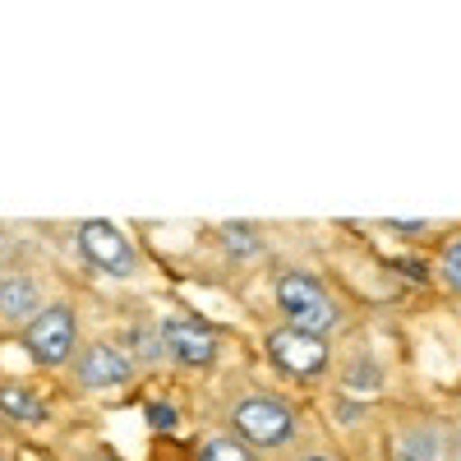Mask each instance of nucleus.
<instances>
[{"mask_svg":"<svg viewBox=\"0 0 461 461\" xmlns=\"http://www.w3.org/2000/svg\"><path fill=\"white\" fill-rule=\"evenodd\" d=\"M230 434H236L249 452H282L300 434V411L282 393H240L230 402Z\"/></svg>","mask_w":461,"mask_h":461,"instance_id":"nucleus-1","label":"nucleus"},{"mask_svg":"<svg viewBox=\"0 0 461 461\" xmlns=\"http://www.w3.org/2000/svg\"><path fill=\"white\" fill-rule=\"evenodd\" d=\"M277 295V310H282V323L286 328H300V332H314L328 341V332H337L346 323V310L337 304V295L328 291L323 277L304 273V267H291V273L277 277L273 286Z\"/></svg>","mask_w":461,"mask_h":461,"instance_id":"nucleus-2","label":"nucleus"},{"mask_svg":"<svg viewBox=\"0 0 461 461\" xmlns=\"http://www.w3.org/2000/svg\"><path fill=\"white\" fill-rule=\"evenodd\" d=\"M19 341L32 365H42V369L69 365L74 351H79V314H74V304H47L32 323H23Z\"/></svg>","mask_w":461,"mask_h":461,"instance_id":"nucleus-3","label":"nucleus"},{"mask_svg":"<svg viewBox=\"0 0 461 461\" xmlns=\"http://www.w3.org/2000/svg\"><path fill=\"white\" fill-rule=\"evenodd\" d=\"M263 351H267V360H273V369H282L295 383H319L332 365V346L323 337L286 328V323L263 332Z\"/></svg>","mask_w":461,"mask_h":461,"instance_id":"nucleus-4","label":"nucleus"},{"mask_svg":"<svg viewBox=\"0 0 461 461\" xmlns=\"http://www.w3.org/2000/svg\"><path fill=\"white\" fill-rule=\"evenodd\" d=\"M74 245H79V254H84L88 267H97V273H106V277H115V282L139 273V254H134L130 236H125L115 221H102V217L79 221V230H74Z\"/></svg>","mask_w":461,"mask_h":461,"instance_id":"nucleus-5","label":"nucleus"},{"mask_svg":"<svg viewBox=\"0 0 461 461\" xmlns=\"http://www.w3.org/2000/svg\"><path fill=\"white\" fill-rule=\"evenodd\" d=\"M162 346H167V360L185 365V369H212L221 356V332L199 319V314H167L162 319Z\"/></svg>","mask_w":461,"mask_h":461,"instance_id":"nucleus-6","label":"nucleus"},{"mask_svg":"<svg viewBox=\"0 0 461 461\" xmlns=\"http://www.w3.org/2000/svg\"><path fill=\"white\" fill-rule=\"evenodd\" d=\"M69 365H74L69 369L74 383H79L84 393H115L134 378V360L121 351V341H88L74 351Z\"/></svg>","mask_w":461,"mask_h":461,"instance_id":"nucleus-7","label":"nucleus"},{"mask_svg":"<svg viewBox=\"0 0 461 461\" xmlns=\"http://www.w3.org/2000/svg\"><path fill=\"white\" fill-rule=\"evenodd\" d=\"M452 452H456V434L443 420H411L388 443L393 461H452Z\"/></svg>","mask_w":461,"mask_h":461,"instance_id":"nucleus-8","label":"nucleus"},{"mask_svg":"<svg viewBox=\"0 0 461 461\" xmlns=\"http://www.w3.org/2000/svg\"><path fill=\"white\" fill-rule=\"evenodd\" d=\"M47 310V291L42 277L28 273V267H0V319L5 323H32Z\"/></svg>","mask_w":461,"mask_h":461,"instance_id":"nucleus-9","label":"nucleus"},{"mask_svg":"<svg viewBox=\"0 0 461 461\" xmlns=\"http://www.w3.org/2000/svg\"><path fill=\"white\" fill-rule=\"evenodd\" d=\"M121 351L134 360V369L139 365H167V346H162V323H152V319H134L130 323V332H125V341H121Z\"/></svg>","mask_w":461,"mask_h":461,"instance_id":"nucleus-10","label":"nucleus"},{"mask_svg":"<svg viewBox=\"0 0 461 461\" xmlns=\"http://www.w3.org/2000/svg\"><path fill=\"white\" fill-rule=\"evenodd\" d=\"M0 415L14 420V425H42L51 411H47L42 397L28 388V383H10L5 378V383H0Z\"/></svg>","mask_w":461,"mask_h":461,"instance_id":"nucleus-11","label":"nucleus"},{"mask_svg":"<svg viewBox=\"0 0 461 461\" xmlns=\"http://www.w3.org/2000/svg\"><path fill=\"white\" fill-rule=\"evenodd\" d=\"M383 383H388V374H383L378 356H369V351H356L351 360H346V369H341V388H346V393L369 397V393L383 388Z\"/></svg>","mask_w":461,"mask_h":461,"instance_id":"nucleus-12","label":"nucleus"},{"mask_svg":"<svg viewBox=\"0 0 461 461\" xmlns=\"http://www.w3.org/2000/svg\"><path fill=\"white\" fill-rule=\"evenodd\" d=\"M217 240H221L226 258H236V263L263 258V236H258V226H249V221H221Z\"/></svg>","mask_w":461,"mask_h":461,"instance_id":"nucleus-13","label":"nucleus"},{"mask_svg":"<svg viewBox=\"0 0 461 461\" xmlns=\"http://www.w3.org/2000/svg\"><path fill=\"white\" fill-rule=\"evenodd\" d=\"M199 461H258V452H249L236 434H208L199 443Z\"/></svg>","mask_w":461,"mask_h":461,"instance_id":"nucleus-14","label":"nucleus"},{"mask_svg":"<svg viewBox=\"0 0 461 461\" xmlns=\"http://www.w3.org/2000/svg\"><path fill=\"white\" fill-rule=\"evenodd\" d=\"M438 277L447 291L461 295V230H452V236L443 240V254H438Z\"/></svg>","mask_w":461,"mask_h":461,"instance_id":"nucleus-15","label":"nucleus"},{"mask_svg":"<svg viewBox=\"0 0 461 461\" xmlns=\"http://www.w3.org/2000/svg\"><path fill=\"white\" fill-rule=\"evenodd\" d=\"M143 425L158 429V434H171V429L180 425V411H176L171 402H148V406H143Z\"/></svg>","mask_w":461,"mask_h":461,"instance_id":"nucleus-16","label":"nucleus"},{"mask_svg":"<svg viewBox=\"0 0 461 461\" xmlns=\"http://www.w3.org/2000/svg\"><path fill=\"white\" fill-rule=\"evenodd\" d=\"M388 263H393V273H402L411 286H425V282H429V267H425V258L402 254V258H388Z\"/></svg>","mask_w":461,"mask_h":461,"instance_id":"nucleus-17","label":"nucleus"},{"mask_svg":"<svg viewBox=\"0 0 461 461\" xmlns=\"http://www.w3.org/2000/svg\"><path fill=\"white\" fill-rule=\"evenodd\" d=\"M383 226H388L393 236H425L429 230V221H420V217H388Z\"/></svg>","mask_w":461,"mask_h":461,"instance_id":"nucleus-18","label":"nucleus"},{"mask_svg":"<svg viewBox=\"0 0 461 461\" xmlns=\"http://www.w3.org/2000/svg\"><path fill=\"white\" fill-rule=\"evenodd\" d=\"M337 406H341V411H337V415H341V420H346V425H356V420H360V415H365V406H360V402H337Z\"/></svg>","mask_w":461,"mask_h":461,"instance_id":"nucleus-19","label":"nucleus"},{"mask_svg":"<svg viewBox=\"0 0 461 461\" xmlns=\"http://www.w3.org/2000/svg\"><path fill=\"white\" fill-rule=\"evenodd\" d=\"M74 461H115V456H111V452H102V447H93V452H79Z\"/></svg>","mask_w":461,"mask_h":461,"instance_id":"nucleus-20","label":"nucleus"},{"mask_svg":"<svg viewBox=\"0 0 461 461\" xmlns=\"http://www.w3.org/2000/svg\"><path fill=\"white\" fill-rule=\"evenodd\" d=\"M291 461H337V456H328V452H304V456H291Z\"/></svg>","mask_w":461,"mask_h":461,"instance_id":"nucleus-21","label":"nucleus"}]
</instances>
